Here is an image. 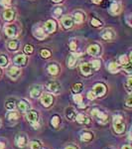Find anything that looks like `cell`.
Returning <instances> with one entry per match:
<instances>
[{
  "mask_svg": "<svg viewBox=\"0 0 132 149\" xmlns=\"http://www.w3.org/2000/svg\"><path fill=\"white\" fill-rule=\"evenodd\" d=\"M113 128L116 133H122L125 130V124L123 122V118L120 114H117L113 116Z\"/></svg>",
  "mask_w": 132,
  "mask_h": 149,
  "instance_id": "6da1fadb",
  "label": "cell"
},
{
  "mask_svg": "<svg viewBox=\"0 0 132 149\" xmlns=\"http://www.w3.org/2000/svg\"><path fill=\"white\" fill-rule=\"evenodd\" d=\"M27 119L28 121L32 124L35 128H38V121H39V114L36 110H30L27 113Z\"/></svg>",
  "mask_w": 132,
  "mask_h": 149,
  "instance_id": "7a4b0ae2",
  "label": "cell"
},
{
  "mask_svg": "<svg viewBox=\"0 0 132 149\" xmlns=\"http://www.w3.org/2000/svg\"><path fill=\"white\" fill-rule=\"evenodd\" d=\"M46 88L49 92H51L52 93H54V95H58V93L61 92V85L56 81H49V83L47 84Z\"/></svg>",
  "mask_w": 132,
  "mask_h": 149,
  "instance_id": "3957f363",
  "label": "cell"
},
{
  "mask_svg": "<svg viewBox=\"0 0 132 149\" xmlns=\"http://www.w3.org/2000/svg\"><path fill=\"white\" fill-rule=\"evenodd\" d=\"M92 114L93 115V116L97 117V120L99 121L100 123H102V124L106 123V122L108 121V116H107L105 113H104V112L99 111L98 109H92Z\"/></svg>",
  "mask_w": 132,
  "mask_h": 149,
  "instance_id": "277c9868",
  "label": "cell"
},
{
  "mask_svg": "<svg viewBox=\"0 0 132 149\" xmlns=\"http://www.w3.org/2000/svg\"><path fill=\"white\" fill-rule=\"evenodd\" d=\"M93 93H94L95 97H102L104 95V93H106V86L104 84H97L93 86Z\"/></svg>",
  "mask_w": 132,
  "mask_h": 149,
  "instance_id": "5b68a950",
  "label": "cell"
},
{
  "mask_svg": "<svg viewBox=\"0 0 132 149\" xmlns=\"http://www.w3.org/2000/svg\"><path fill=\"white\" fill-rule=\"evenodd\" d=\"M53 100H54V98H53L52 95H50V93H44L41 97V102H42V104L45 107H49L53 103Z\"/></svg>",
  "mask_w": 132,
  "mask_h": 149,
  "instance_id": "8992f818",
  "label": "cell"
},
{
  "mask_svg": "<svg viewBox=\"0 0 132 149\" xmlns=\"http://www.w3.org/2000/svg\"><path fill=\"white\" fill-rule=\"evenodd\" d=\"M28 61V57L24 54H19L14 58V64L17 66H25Z\"/></svg>",
  "mask_w": 132,
  "mask_h": 149,
  "instance_id": "52a82bcc",
  "label": "cell"
},
{
  "mask_svg": "<svg viewBox=\"0 0 132 149\" xmlns=\"http://www.w3.org/2000/svg\"><path fill=\"white\" fill-rule=\"evenodd\" d=\"M4 31H5V34L8 36L9 38H14L17 36V28L14 25H8L4 28Z\"/></svg>",
  "mask_w": 132,
  "mask_h": 149,
  "instance_id": "ba28073f",
  "label": "cell"
},
{
  "mask_svg": "<svg viewBox=\"0 0 132 149\" xmlns=\"http://www.w3.org/2000/svg\"><path fill=\"white\" fill-rule=\"evenodd\" d=\"M81 72L83 76H90L92 73V67L90 63H83L81 65Z\"/></svg>",
  "mask_w": 132,
  "mask_h": 149,
  "instance_id": "9c48e42d",
  "label": "cell"
},
{
  "mask_svg": "<svg viewBox=\"0 0 132 149\" xmlns=\"http://www.w3.org/2000/svg\"><path fill=\"white\" fill-rule=\"evenodd\" d=\"M45 28H46V30L49 33H54L55 31L57 30V23H56V21L53 20V19H50V20H48L47 22L45 23Z\"/></svg>",
  "mask_w": 132,
  "mask_h": 149,
  "instance_id": "30bf717a",
  "label": "cell"
},
{
  "mask_svg": "<svg viewBox=\"0 0 132 149\" xmlns=\"http://www.w3.org/2000/svg\"><path fill=\"white\" fill-rule=\"evenodd\" d=\"M100 53V47L97 44H92L88 48V54L90 56H97Z\"/></svg>",
  "mask_w": 132,
  "mask_h": 149,
  "instance_id": "8fae6325",
  "label": "cell"
},
{
  "mask_svg": "<svg viewBox=\"0 0 132 149\" xmlns=\"http://www.w3.org/2000/svg\"><path fill=\"white\" fill-rule=\"evenodd\" d=\"M7 74H8V76L10 77L11 79H17L21 74V70L18 69L17 67H11V68L8 70Z\"/></svg>",
  "mask_w": 132,
  "mask_h": 149,
  "instance_id": "7c38bea8",
  "label": "cell"
},
{
  "mask_svg": "<svg viewBox=\"0 0 132 149\" xmlns=\"http://www.w3.org/2000/svg\"><path fill=\"white\" fill-rule=\"evenodd\" d=\"M41 93H42V86H35L30 90V95L33 98L39 97L41 95Z\"/></svg>",
  "mask_w": 132,
  "mask_h": 149,
  "instance_id": "4fadbf2b",
  "label": "cell"
},
{
  "mask_svg": "<svg viewBox=\"0 0 132 149\" xmlns=\"http://www.w3.org/2000/svg\"><path fill=\"white\" fill-rule=\"evenodd\" d=\"M62 24L66 29H71L74 26V20L71 16H65L62 19Z\"/></svg>",
  "mask_w": 132,
  "mask_h": 149,
  "instance_id": "5bb4252c",
  "label": "cell"
},
{
  "mask_svg": "<svg viewBox=\"0 0 132 149\" xmlns=\"http://www.w3.org/2000/svg\"><path fill=\"white\" fill-rule=\"evenodd\" d=\"M3 18L6 21H12L15 18V12L12 9H5L3 11Z\"/></svg>",
  "mask_w": 132,
  "mask_h": 149,
  "instance_id": "9a60e30c",
  "label": "cell"
},
{
  "mask_svg": "<svg viewBox=\"0 0 132 149\" xmlns=\"http://www.w3.org/2000/svg\"><path fill=\"white\" fill-rule=\"evenodd\" d=\"M76 121L79 122V123H81V124H85V125H88V124H90V119L88 118L86 115L85 114H83V113H80V114H78L76 116Z\"/></svg>",
  "mask_w": 132,
  "mask_h": 149,
  "instance_id": "2e32d148",
  "label": "cell"
},
{
  "mask_svg": "<svg viewBox=\"0 0 132 149\" xmlns=\"http://www.w3.org/2000/svg\"><path fill=\"white\" fill-rule=\"evenodd\" d=\"M100 36H101V38L104 40H111L114 38V33L112 32V30H110V29H105V30L102 31V33L100 34Z\"/></svg>",
  "mask_w": 132,
  "mask_h": 149,
  "instance_id": "e0dca14e",
  "label": "cell"
},
{
  "mask_svg": "<svg viewBox=\"0 0 132 149\" xmlns=\"http://www.w3.org/2000/svg\"><path fill=\"white\" fill-rule=\"evenodd\" d=\"M16 144H17L18 147L23 148L26 146L27 144V138H26L25 135H18L16 137Z\"/></svg>",
  "mask_w": 132,
  "mask_h": 149,
  "instance_id": "ac0fdd59",
  "label": "cell"
},
{
  "mask_svg": "<svg viewBox=\"0 0 132 149\" xmlns=\"http://www.w3.org/2000/svg\"><path fill=\"white\" fill-rule=\"evenodd\" d=\"M66 116L69 120L74 121V120H76V112L75 111V109H74L73 107H68V109H66Z\"/></svg>",
  "mask_w": 132,
  "mask_h": 149,
  "instance_id": "d6986e66",
  "label": "cell"
},
{
  "mask_svg": "<svg viewBox=\"0 0 132 149\" xmlns=\"http://www.w3.org/2000/svg\"><path fill=\"white\" fill-rule=\"evenodd\" d=\"M19 47H20V42L18 40H11L8 43V49L10 51H17L19 50Z\"/></svg>",
  "mask_w": 132,
  "mask_h": 149,
  "instance_id": "ffe728a7",
  "label": "cell"
},
{
  "mask_svg": "<svg viewBox=\"0 0 132 149\" xmlns=\"http://www.w3.org/2000/svg\"><path fill=\"white\" fill-rule=\"evenodd\" d=\"M34 36H35L36 38H37V39H39V40H43V39H45V38H46V34H45L44 29L41 28V27H38V28L35 30V32H34Z\"/></svg>",
  "mask_w": 132,
  "mask_h": 149,
  "instance_id": "44dd1931",
  "label": "cell"
},
{
  "mask_svg": "<svg viewBox=\"0 0 132 149\" xmlns=\"http://www.w3.org/2000/svg\"><path fill=\"white\" fill-rule=\"evenodd\" d=\"M107 68H108L110 73H112V74L118 73L119 70H120V67H119V65L116 64V63H110L108 66H107Z\"/></svg>",
  "mask_w": 132,
  "mask_h": 149,
  "instance_id": "7402d4cb",
  "label": "cell"
},
{
  "mask_svg": "<svg viewBox=\"0 0 132 149\" xmlns=\"http://www.w3.org/2000/svg\"><path fill=\"white\" fill-rule=\"evenodd\" d=\"M73 20L75 21L76 24H81V23L83 22V20H85V17H83V15L81 13V12H76V13L74 14Z\"/></svg>",
  "mask_w": 132,
  "mask_h": 149,
  "instance_id": "603a6c76",
  "label": "cell"
},
{
  "mask_svg": "<svg viewBox=\"0 0 132 149\" xmlns=\"http://www.w3.org/2000/svg\"><path fill=\"white\" fill-rule=\"evenodd\" d=\"M76 64V55H69V57L68 58V67L69 68H74Z\"/></svg>",
  "mask_w": 132,
  "mask_h": 149,
  "instance_id": "cb8c5ba5",
  "label": "cell"
},
{
  "mask_svg": "<svg viewBox=\"0 0 132 149\" xmlns=\"http://www.w3.org/2000/svg\"><path fill=\"white\" fill-rule=\"evenodd\" d=\"M18 109L20 111L25 112L29 109V104L25 102V100H21V102H18Z\"/></svg>",
  "mask_w": 132,
  "mask_h": 149,
  "instance_id": "d4e9b609",
  "label": "cell"
},
{
  "mask_svg": "<svg viewBox=\"0 0 132 149\" xmlns=\"http://www.w3.org/2000/svg\"><path fill=\"white\" fill-rule=\"evenodd\" d=\"M48 72L51 74H53V76H56V74H58V73H59V67L55 64L50 65V66L48 67Z\"/></svg>",
  "mask_w": 132,
  "mask_h": 149,
  "instance_id": "484cf974",
  "label": "cell"
},
{
  "mask_svg": "<svg viewBox=\"0 0 132 149\" xmlns=\"http://www.w3.org/2000/svg\"><path fill=\"white\" fill-rule=\"evenodd\" d=\"M110 12H111L112 14H118L119 12H120V5H119L118 3H112L111 6H110Z\"/></svg>",
  "mask_w": 132,
  "mask_h": 149,
  "instance_id": "4316f807",
  "label": "cell"
},
{
  "mask_svg": "<svg viewBox=\"0 0 132 149\" xmlns=\"http://www.w3.org/2000/svg\"><path fill=\"white\" fill-rule=\"evenodd\" d=\"M119 63L123 67H125L127 65L130 64V60H129V58L127 57L126 55H121V56L119 57Z\"/></svg>",
  "mask_w": 132,
  "mask_h": 149,
  "instance_id": "83f0119b",
  "label": "cell"
},
{
  "mask_svg": "<svg viewBox=\"0 0 132 149\" xmlns=\"http://www.w3.org/2000/svg\"><path fill=\"white\" fill-rule=\"evenodd\" d=\"M92 137H93V135H92V133H90V132H83V133L81 135V141H90L92 139Z\"/></svg>",
  "mask_w": 132,
  "mask_h": 149,
  "instance_id": "f1b7e54d",
  "label": "cell"
},
{
  "mask_svg": "<svg viewBox=\"0 0 132 149\" xmlns=\"http://www.w3.org/2000/svg\"><path fill=\"white\" fill-rule=\"evenodd\" d=\"M7 65H8V58L5 55H1L0 56V67L1 68H5Z\"/></svg>",
  "mask_w": 132,
  "mask_h": 149,
  "instance_id": "f546056e",
  "label": "cell"
},
{
  "mask_svg": "<svg viewBox=\"0 0 132 149\" xmlns=\"http://www.w3.org/2000/svg\"><path fill=\"white\" fill-rule=\"evenodd\" d=\"M60 122H61V118H60L58 115H54V116L52 117V119H51V124L54 127H58L59 126V124H60Z\"/></svg>",
  "mask_w": 132,
  "mask_h": 149,
  "instance_id": "4dcf8cb0",
  "label": "cell"
},
{
  "mask_svg": "<svg viewBox=\"0 0 132 149\" xmlns=\"http://www.w3.org/2000/svg\"><path fill=\"white\" fill-rule=\"evenodd\" d=\"M90 65L92 67V70H98L101 66V62H100V60H92Z\"/></svg>",
  "mask_w": 132,
  "mask_h": 149,
  "instance_id": "1f68e13d",
  "label": "cell"
},
{
  "mask_svg": "<svg viewBox=\"0 0 132 149\" xmlns=\"http://www.w3.org/2000/svg\"><path fill=\"white\" fill-rule=\"evenodd\" d=\"M81 90H83V84L78 83V84H75V85L73 86V92L75 93H79Z\"/></svg>",
  "mask_w": 132,
  "mask_h": 149,
  "instance_id": "d6a6232c",
  "label": "cell"
},
{
  "mask_svg": "<svg viewBox=\"0 0 132 149\" xmlns=\"http://www.w3.org/2000/svg\"><path fill=\"white\" fill-rule=\"evenodd\" d=\"M5 107H6V109H8V110H13L15 109V102H14V100H8V102L5 103Z\"/></svg>",
  "mask_w": 132,
  "mask_h": 149,
  "instance_id": "836d02e7",
  "label": "cell"
},
{
  "mask_svg": "<svg viewBox=\"0 0 132 149\" xmlns=\"http://www.w3.org/2000/svg\"><path fill=\"white\" fill-rule=\"evenodd\" d=\"M18 118H19V113L16 111H11L8 114V119H10V120H17Z\"/></svg>",
  "mask_w": 132,
  "mask_h": 149,
  "instance_id": "e575fe53",
  "label": "cell"
},
{
  "mask_svg": "<svg viewBox=\"0 0 132 149\" xmlns=\"http://www.w3.org/2000/svg\"><path fill=\"white\" fill-rule=\"evenodd\" d=\"M24 52H25V54H27V55H31V54H33V52H34V48H33L32 45H26L25 48H24Z\"/></svg>",
  "mask_w": 132,
  "mask_h": 149,
  "instance_id": "d590c367",
  "label": "cell"
},
{
  "mask_svg": "<svg viewBox=\"0 0 132 149\" xmlns=\"http://www.w3.org/2000/svg\"><path fill=\"white\" fill-rule=\"evenodd\" d=\"M73 100H74V102H75L76 103H78V104H81V102H83V97H81V95H79V93H76L75 95H74V97H73Z\"/></svg>",
  "mask_w": 132,
  "mask_h": 149,
  "instance_id": "8d00e7d4",
  "label": "cell"
},
{
  "mask_svg": "<svg viewBox=\"0 0 132 149\" xmlns=\"http://www.w3.org/2000/svg\"><path fill=\"white\" fill-rule=\"evenodd\" d=\"M41 56H42V58H45V59H47V58H50L51 57V52L49 51V50H42L41 51Z\"/></svg>",
  "mask_w": 132,
  "mask_h": 149,
  "instance_id": "74e56055",
  "label": "cell"
},
{
  "mask_svg": "<svg viewBox=\"0 0 132 149\" xmlns=\"http://www.w3.org/2000/svg\"><path fill=\"white\" fill-rule=\"evenodd\" d=\"M31 149H40L41 148V143L39 141H32L30 144Z\"/></svg>",
  "mask_w": 132,
  "mask_h": 149,
  "instance_id": "f35d334b",
  "label": "cell"
},
{
  "mask_svg": "<svg viewBox=\"0 0 132 149\" xmlns=\"http://www.w3.org/2000/svg\"><path fill=\"white\" fill-rule=\"evenodd\" d=\"M90 23H92V26H94V27H99V26H101V25H102V23L100 22L99 20L95 19V18H92V21H90Z\"/></svg>",
  "mask_w": 132,
  "mask_h": 149,
  "instance_id": "ab89813d",
  "label": "cell"
},
{
  "mask_svg": "<svg viewBox=\"0 0 132 149\" xmlns=\"http://www.w3.org/2000/svg\"><path fill=\"white\" fill-rule=\"evenodd\" d=\"M131 84H132V79L128 78V81H127V83L125 84V88H126V91L129 93H131Z\"/></svg>",
  "mask_w": 132,
  "mask_h": 149,
  "instance_id": "60d3db41",
  "label": "cell"
},
{
  "mask_svg": "<svg viewBox=\"0 0 132 149\" xmlns=\"http://www.w3.org/2000/svg\"><path fill=\"white\" fill-rule=\"evenodd\" d=\"M11 3H12L11 0H0V4H1L2 6H4V7L10 6Z\"/></svg>",
  "mask_w": 132,
  "mask_h": 149,
  "instance_id": "b9f144b4",
  "label": "cell"
},
{
  "mask_svg": "<svg viewBox=\"0 0 132 149\" xmlns=\"http://www.w3.org/2000/svg\"><path fill=\"white\" fill-rule=\"evenodd\" d=\"M62 12H63V10H62L61 7H56V9H55V11H54V14L56 16H60L62 14Z\"/></svg>",
  "mask_w": 132,
  "mask_h": 149,
  "instance_id": "7bdbcfd3",
  "label": "cell"
},
{
  "mask_svg": "<svg viewBox=\"0 0 132 149\" xmlns=\"http://www.w3.org/2000/svg\"><path fill=\"white\" fill-rule=\"evenodd\" d=\"M95 97H95L94 93H93V92H88V100H93Z\"/></svg>",
  "mask_w": 132,
  "mask_h": 149,
  "instance_id": "ee69618b",
  "label": "cell"
},
{
  "mask_svg": "<svg viewBox=\"0 0 132 149\" xmlns=\"http://www.w3.org/2000/svg\"><path fill=\"white\" fill-rule=\"evenodd\" d=\"M69 48H71L72 51H75V50H76V42H71V43H69Z\"/></svg>",
  "mask_w": 132,
  "mask_h": 149,
  "instance_id": "f6af8a7d",
  "label": "cell"
},
{
  "mask_svg": "<svg viewBox=\"0 0 132 149\" xmlns=\"http://www.w3.org/2000/svg\"><path fill=\"white\" fill-rule=\"evenodd\" d=\"M126 105L128 107H132V104H131V95L128 98H127V100H126Z\"/></svg>",
  "mask_w": 132,
  "mask_h": 149,
  "instance_id": "bcb514c9",
  "label": "cell"
},
{
  "mask_svg": "<svg viewBox=\"0 0 132 149\" xmlns=\"http://www.w3.org/2000/svg\"><path fill=\"white\" fill-rule=\"evenodd\" d=\"M121 149H132V148L130 145H124V146H122Z\"/></svg>",
  "mask_w": 132,
  "mask_h": 149,
  "instance_id": "7dc6e473",
  "label": "cell"
},
{
  "mask_svg": "<svg viewBox=\"0 0 132 149\" xmlns=\"http://www.w3.org/2000/svg\"><path fill=\"white\" fill-rule=\"evenodd\" d=\"M92 1L93 2V3H95V4H99L100 2H101V0H92Z\"/></svg>",
  "mask_w": 132,
  "mask_h": 149,
  "instance_id": "c3c4849f",
  "label": "cell"
},
{
  "mask_svg": "<svg viewBox=\"0 0 132 149\" xmlns=\"http://www.w3.org/2000/svg\"><path fill=\"white\" fill-rule=\"evenodd\" d=\"M0 149H5V145H4V143L0 142Z\"/></svg>",
  "mask_w": 132,
  "mask_h": 149,
  "instance_id": "681fc988",
  "label": "cell"
},
{
  "mask_svg": "<svg viewBox=\"0 0 132 149\" xmlns=\"http://www.w3.org/2000/svg\"><path fill=\"white\" fill-rule=\"evenodd\" d=\"M66 149H78L75 146H68V147H66Z\"/></svg>",
  "mask_w": 132,
  "mask_h": 149,
  "instance_id": "f907efd6",
  "label": "cell"
},
{
  "mask_svg": "<svg viewBox=\"0 0 132 149\" xmlns=\"http://www.w3.org/2000/svg\"><path fill=\"white\" fill-rule=\"evenodd\" d=\"M53 2H55V3H59V2H62L63 0H52Z\"/></svg>",
  "mask_w": 132,
  "mask_h": 149,
  "instance_id": "816d5d0a",
  "label": "cell"
},
{
  "mask_svg": "<svg viewBox=\"0 0 132 149\" xmlns=\"http://www.w3.org/2000/svg\"><path fill=\"white\" fill-rule=\"evenodd\" d=\"M110 1H114L115 2V1H117V0H110Z\"/></svg>",
  "mask_w": 132,
  "mask_h": 149,
  "instance_id": "f5cc1de1",
  "label": "cell"
},
{
  "mask_svg": "<svg viewBox=\"0 0 132 149\" xmlns=\"http://www.w3.org/2000/svg\"><path fill=\"white\" fill-rule=\"evenodd\" d=\"M0 74H1V71H0Z\"/></svg>",
  "mask_w": 132,
  "mask_h": 149,
  "instance_id": "db71d44e",
  "label": "cell"
}]
</instances>
